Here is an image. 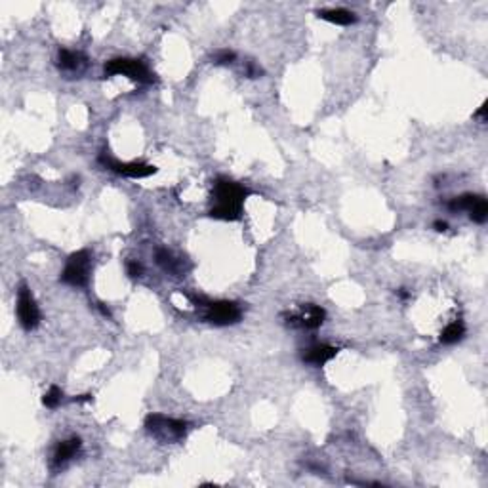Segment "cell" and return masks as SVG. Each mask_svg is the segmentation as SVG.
I'll list each match as a JSON object with an SVG mask.
<instances>
[{
  "label": "cell",
  "mask_w": 488,
  "mask_h": 488,
  "mask_svg": "<svg viewBox=\"0 0 488 488\" xmlns=\"http://www.w3.org/2000/svg\"><path fill=\"white\" fill-rule=\"evenodd\" d=\"M193 304L202 309V317L206 323H210L214 326H229L237 325L242 318L241 305L235 302H227V300H220V302H210L205 297H191Z\"/></svg>",
  "instance_id": "7a4b0ae2"
},
{
  "label": "cell",
  "mask_w": 488,
  "mask_h": 488,
  "mask_svg": "<svg viewBox=\"0 0 488 488\" xmlns=\"http://www.w3.org/2000/svg\"><path fill=\"white\" fill-rule=\"evenodd\" d=\"M448 210L450 212H467L475 223H485L488 220V202L482 195L466 193L460 197L450 198Z\"/></svg>",
  "instance_id": "52a82bcc"
},
{
  "label": "cell",
  "mask_w": 488,
  "mask_h": 488,
  "mask_svg": "<svg viewBox=\"0 0 488 488\" xmlns=\"http://www.w3.org/2000/svg\"><path fill=\"white\" fill-rule=\"evenodd\" d=\"M250 195L246 187L237 184L229 177H218L214 182L212 189V208H210V218L223 221L241 220L242 205Z\"/></svg>",
  "instance_id": "6da1fadb"
},
{
  "label": "cell",
  "mask_w": 488,
  "mask_h": 488,
  "mask_svg": "<svg viewBox=\"0 0 488 488\" xmlns=\"http://www.w3.org/2000/svg\"><path fill=\"white\" fill-rule=\"evenodd\" d=\"M397 294H399V297H401V300L411 297V292H406V288H399V290H397Z\"/></svg>",
  "instance_id": "603a6c76"
},
{
  "label": "cell",
  "mask_w": 488,
  "mask_h": 488,
  "mask_svg": "<svg viewBox=\"0 0 488 488\" xmlns=\"http://www.w3.org/2000/svg\"><path fill=\"white\" fill-rule=\"evenodd\" d=\"M126 273L132 276V279H140V276L143 275L142 262H138V260H130V262H126Z\"/></svg>",
  "instance_id": "ac0fdd59"
},
{
  "label": "cell",
  "mask_w": 488,
  "mask_h": 488,
  "mask_svg": "<svg viewBox=\"0 0 488 488\" xmlns=\"http://www.w3.org/2000/svg\"><path fill=\"white\" fill-rule=\"evenodd\" d=\"M338 347L328 346V343H315V346L307 347L302 353V361L313 367H323L326 362H330L338 355Z\"/></svg>",
  "instance_id": "7c38bea8"
},
{
  "label": "cell",
  "mask_w": 488,
  "mask_h": 488,
  "mask_svg": "<svg viewBox=\"0 0 488 488\" xmlns=\"http://www.w3.org/2000/svg\"><path fill=\"white\" fill-rule=\"evenodd\" d=\"M80 448H82L80 437H71V439H65L61 441V443H57L56 450H54V458H52V467H54V469H59V467L67 466V464L80 452Z\"/></svg>",
  "instance_id": "8fae6325"
},
{
  "label": "cell",
  "mask_w": 488,
  "mask_h": 488,
  "mask_svg": "<svg viewBox=\"0 0 488 488\" xmlns=\"http://www.w3.org/2000/svg\"><path fill=\"white\" fill-rule=\"evenodd\" d=\"M235 59H237V54L233 50H220L214 54V64L216 65H229L233 64Z\"/></svg>",
  "instance_id": "e0dca14e"
},
{
  "label": "cell",
  "mask_w": 488,
  "mask_h": 488,
  "mask_svg": "<svg viewBox=\"0 0 488 488\" xmlns=\"http://www.w3.org/2000/svg\"><path fill=\"white\" fill-rule=\"evenodd\" d=\"M155 260L156 263H158V267H163L168 275L182 276L185 271H187V269H185L184 258H177L168 248H156Z\"/></svg>",
  "instance_id": "4fadbf2b"
},
{
  "label": "cell",
  "mask_w": 488,
  "mask_h": 488,
  "mask_svg": "<svg viewBox=\"0 0 488 488\" xmlns=\"http://www.w3.org/2000/svg\"><path fill=\"white\" fill-rule=\"evenodd\" d=\"M64 401V391L59 390L57 385H52L43 397V404L46 408H57L59 404Z\"/></svg>",
  "instance_id": "2e32d148"
},
{
  "label": "cell",
  "mask_w": 488,
  "mask_h": 488,
  "mask_svg": "<svg viewBox=\"0 0 488 488\" xmlns=\"http://www.w3.org/2000/svg\"><path fill=\"white\" fill-rule=\"evenodd\" d=\"M15 313H17V320L25 332H33L36 326L40 325V309H38V304L29 290L27 284H22L17 290Z\"/></svg>",
  "instance_id": "8992f818"
},
{
  "label": "cell",
  "mask_w": 488,
  "mask_h": 488,
  "mask_svg": "<svg viewBox=\"0 0 488 488\" xmlns=\"http://www.w3.org/2000/svg\"><path fill=\"white\" fill-rule=\"evenodd\" d=\"M317 15L320 20H325L328 23H334V25H341V27H347V25H353L357 22V15L347 10V8H328V10H318Z\"/></svg>",
  "instance_id": "5bb4252c"
},
{
  "label": "cell",
  "mask_w": 488,
  "mask_h": 488,
  "mask_svg": "<svg viewBox=\"0 0 488 488\" xmlns=\"http://www.w3.org/2000/svg\"><path fill=\"white\" fill-rule=\"evenodd\" d=\"M99 164H103L105 168H109L114 174L124 177H132V179H140V177H149L156 174V166L145 163H121L113 156H109L107 153L99 155Z\"/></svg>",
  "instance_id": "9c48e42d"
},
{
  "label": "cell",
  "mask_w": 488,
  "mask_h": 488,
  "mask_svg": "<svg viewBox=\"0 0 488 488\" xmlns=\"http://www.w3.org/2000/svg\"><path fill=\"white\" fill-rule=\"evenodd\" d=\"M286 325L292 328H302V330H317L323 326L326 318V311L320 305L305 304L302 305V309L296 313H288L284 315Z\"/></svg>",
  "instance_id": "ba28073f"
},
{
  "label": "cell",
  "mask_w": 488,
  "mask_h": 488,
  "mask_svg": "<svg viewBox=\"0 0 488 488\" xmlns=\"http://www.w3.org/2000/svg\"><path fill=\"white\" fill-rule=\"evenodd\" d=\"M464 336H466V325L461 320H454L448 326H445V330L439 336V341L443 346H454V343L464 340Z\"/></svg>",
  "instance_id": "9a60e30c"
},
{
  "label": "cell",
  "mask_w": 488,
  "mask_h": 488,
  "mask_svg": "<svg viewBox=\"0 0 488 488\" xmlns=\"http://www.w3.org/2000/svg\"><path fill=\"white\" fill-rule=\"evenodd\" d=\"M244 73H246L248 78H258L263 75V69L258 64H254V61H246V71Z\"/></svg>",
  "instance_id": "d6986e66"
},
{
  "label": "cell",
  "mask_w": 488,
  "mask_h": 488,
  "mask_svg": "<svg viewBox=\"0 0 488 488\" xmlns=\"http://www.w3.org/2000/svg\"><path fill=\"white\" fill-rule=\"evenodd\" d=\"M86 65H88V57L82 52L67 48H59V52H57L59 71L67 73V75H80L86 69Z\"/></svg>",
  "instance_id": "30bf717a"
},
{
  "label": "cell",
  "mask_w": 488,
  "mask_h": 488,
  "mask_svg": "<svg viewBox=\"0 0 488 488\" xmlns=\"http://www.w3.org/2000/svg\"><path fill=\"white\" fill-rule=\"evenodd\" d=\"M92 273V254L88 250H78L69 256L65 263V269L61 271V283L73 288H82L90 281Z\"/></svg>",
  "instance_id": "5b68a950"
},
{
  "label": "cell",
  "mask_w": 488,
  "mask_h": 488,
  "mask_svg": "<svg viewBox=\"0 0 488 488\" xmlns=\"http://www.w3.org/2000/svg\"><path fill=\"white\" fill-rule=\"evenodd\" d=\"M98 309L101 311V315H103V317H107V318L113 317V315H111V311H109V307H105V304H98Z\"/></svg>",
  "instance_id": "44dd1931"
},
{
  "label": "cell",
  "mask_w": 488,
  "mask_h": 488,
  "mask_svg": "<svg viewBox=\"0 0 488 488\" xmlns=\"http://www.w3.org/2000/svg\"><path fill=\"white\" fill-rule=\"evenodd\" d=\"M485 111H487V101H485V103H482V105L479 107V111L475 113V117H479V119H481L482 122H485Z\"/></svg>",
  "instance_id": "7402d4cb"
},
{
  "label": "cell",
  "mask_w": 488,
  "mask_h": 488,
  "mask_svg": "<svg viewBox=\"0 0 488 488\" xmlns=\"http://www.w3.org/2000/svg\"><path fill=\"white\" fill-rule=\"evenodd\" d=\"M145 429L151 437H155L161 443H177L187 435L189 424L164 414H149L145 417Z\"/></svg>",
  "instance_id": "277c9868"
},
{
  "label": "cell",
  "mask_w": 488,
  "mask_h": 488,
  "mask_svg": "<svg viewBox=\"0 0 488 488\" xmlns=\"http://www.w3.org/2000/svg\"><path fill=\"white\" fill-rule=\"evenodd\" d=\"M433 227H435V231H439V233H445L446 229H448V223L443 220H437L435 223H433Z\"/></svg>",
  "instance_id": "ffe728a7"
},
{
  "label": "cell",
  "mask_w": 488,
  "mask_h": 488,
  "mask_svg": "<svg viewBox=\"0 0 488 488\" xmlns=\"http://www.w3.org/2000/svg\"><path fill=\"white\" fill-rule=\"evenodd\" d=\"M103 73L105 77L122 75L142 86L153 84L156 80L155 73L149 69L147 64L143 59H134V57H114L103 65Z\"/></svg>",
  "instance_id": "3957f363"
},
{
  "label": "cell",
  "mask_w": 488,
  "mask_h": 488,
  "mask_svg": "<svg viewBox=\"0 0 488 488\" xmlns=\"http://www.w3.org/2000/svg\"><path fill=\"white\" fill-rule=\"evenodd\" d=\"M92 399V395H82V397H78V399H75V401H78V403H86V401H90Z\"/></svg>",
  "instance_id": "cb8c5ba5"
}]
</instances>
